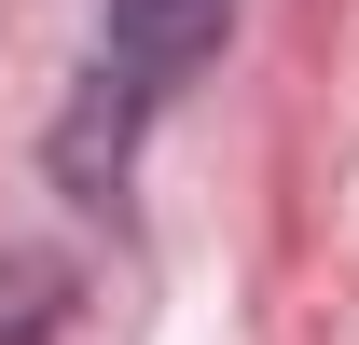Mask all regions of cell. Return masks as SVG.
Listing matches in <instances>:
<instances>
[{"label": "cell", "mask_w": 359, "mask_h": 345, "mask_svg": "<svg viewBox=\"0 0 359 345\" xmlns=\"http://www.w3.org/2000/svg\"><path fill=\"white\" fill-rule=\"evenodd\" d=\"M97 28H111V69L152 97V83H180V69H208L235 42V0H97Z\"/></svg>", "instance_id": "obj_1"}, {"label": "cell", "mask_w": 359, "mask_h": 345, "mask_svg": "<svg viewBox=\"0 0 359 345\" xmlns=\"http://www.w3.org/2000/svg\"><path fill=\"white\" fill-rule=\"evenodd\" d=\"M42 304H55V276H42V262H14V276H0V345L42 332Z\"/></svg>", "instance_id": "obj_2"}]
</instances>
